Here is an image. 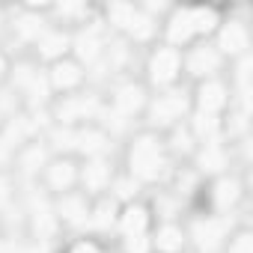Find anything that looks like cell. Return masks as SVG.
<instances>
[{"label": "cell", "mask_w": 253, "mask_h": 253, "mask_svg": "<svg viewBox=\"0 0 253 253\" xmlns=\"http://www.w3.org/2000/svg\"><path fill=\"white\" fill-rule=\"evenodd\" d=\"M229 232H232V226H229L226 214H206V217L194 220V226H191V238H194V244H197L203 253L220 250V247L226 244Z\"/></svg>", "instance_id": "9"}, {"label": "cell", "mask_w": 253, "mask_h": 253, "mask_svg": "<svg viewBox=\"0 0 253 253\" xmlns=\"http://www.w3.org/2000/svg\"><path fill=\"white\" fill-rule=\"evenodd\" d=\"M33 54H36V60L48 63V66L63 60V57H72V33H66L63 27H51L48 24L33 42Z\"/></svg>", "instance_id": "13"}, {"label": "cell", "mask_w": 253, "mask_h": 253, "mask_svg": "<svg viewBox=\"0 0 253 253\" xmlns=\"http://www.w3.org/2000/svg\"><path fill=\"white\" fill-rule=\"evenodd\" d=\"M149 223H152V214L143 203H125L119 206V214H116V226L125 238L131 235H149Z\"/></svg>", "instance_id": "19"}, {"label": "cell", "mask_w": 253, "mask_h": 253, "mask_svg": "<svg viewBox=\"0 0 253 253\" xmlns=\"http://www.w3.org/2000/svg\"><path fill=\"white\" fill-rule=\"evenodd\" d=\"M170 152H182V155H194L197 152V137H194V131H191V125H188V119L185 122H179V125H173L170 128V143H164Z\"/></svg>", "instance_id": "26"}, {"label": "cell", "mask_w": 253, "mask_h": 253, "mask_svg": "<svg viewBox=\"0 0 253 253\" xmlns=\"http://www.w3.org/2000/svg\"><path fill=\"white\" fill-rule=\"evenodd\" d=\"M98 98L86 95V92H72V95H60V101L54 104V119L63 128H81L89 125V119L98 116Z\"/></svg>", "instance_id": "7"}, {"label": "cell", "mask_w": 253, "mask_h": 253, "mask_svg": "<svg viewBox=\"0 0 253 253\" xmlns=\"http://www.w3.org/2000/svg\"><path fill=\"white\" fill-rule=\"evenodd\" d=\"M161 33H164V45L176 48V51H185L191 45H197V36H194V27H191V9L188 6H170L167 18L158 24Z\"/></svg>", "instance_id": "10"}, {"label": "cell", "mask_w": 253, "mask_h": 253, "mask_svg": "<svg viewBox=\"0 0 253 253\" xmlns=\"http://www.w3.org/2000/svg\"><path fill=\"white\" fill-rule=\"evenodd\" d=\"M191 104H194V113L197 116H223L226 107H232V89L223 78H209V81H200L194 95H191Z\"/></svg>", "instance_id": "6"}, {"label": "cell", "mask_w": 253, "mask_h": 253, "mask_svg": "<svg viewBox=\"0 0 253 253\" xmlns=\"http://www.w3.org/2000/svg\"><path fill=\"white\" fill-rule=\"evenodd\" d=\"M107 149H110V134L101 128V125L89 122V125L75 128V152H81L86 158H104Z\"/></svg>", "instance_id": "18"}, {"label": "cell", "mask_w": 253, "mask_h": 253, "mask_svg": "<svg viewBox=\"0 0 253 253\" xmlns=\"http://www.w3.org/2000/svg\"><path fill=\"white\" fill-rule=\"evenodd\" d=\"M66 253H98V247L92 244V241H86V238H81V241H75Z\"/></svg>", "instance_id": "32"}, {"label": "cell", "mask_w": 253, "mask_h": 253, "mask_svg": "<svg viewBox=\"0 0 253 253\" xmlns=\"http://www.w3.org/2000/svg\"><path fill=\"white\" fill-rule=\"evenodd\" d=\"M113 182V167L107 158H86L84 167H78V185L86 197H104Z\"/></svg>", "instance_id": "14"}, {"label": "cell", "mask_w": 253, "mask_h": 253, "mask_svg": "<svg viewBox=\"0 0 253 253\" xmlns=\"http://www.w3.org/2000/svg\"><path fill=\"white\" fill-rule=\"evenodd\" d=\"M89 197L84 191H69V194H60L54 200V217L57 223H66V226H86L89 223Z\"/></svg>", "instance_id": "15"}, {"label": "cell", "mask_w": 253, "mask_h": 253, "mask_svg": "<svg viewBox=\"0 0 253 253\" xmlns=\"http://www.w3.org/2000/svg\"><path fill=\"white\" fill-rule=\"evenodd\" d=\"M188 110H191V98L182 92V89H161L158 95H152L146 101V122H149V131H170L173 125L185 122L188 119Z\"/></svg>", "instance_id": "3"}, {"label": "cell", "mask_w": 253, "mask_h": 253, "mask_svg": "<svg viewBox=\"0 0 253 253\" xmlns=\"http://www.w3.org/2000/svg\"><path fill=\"white\" fill-rule=\"evenodd\" d=\"M12 200V179L6 173H0V211H3Z\"/></svg>", "instance_id": "31"}, {"label": "cell", "mask_w": 253, "mask_h": 253, "mask_svg": "<svg viewBox=\"0 0 253 253\" xmlns=\"http://www.w3.org/2000/svg\"><path fill=\"white\" fill-rule=\"evenodd\" d=\"M116 214H119V203L113 197H98L89 206V223L86 226H95V229L116 226Z\"/></svg>", "instance_id": "24"}, {"label": "cell", "mask_w": 253, "mask_h": 253, "mask_svg": "<svg viewBox=\"0 0 253 253\" xmlns=\"http://www.w3.org/2000/svg\"><path fill=\"white\" fill-rule=\"evenodd\" d=\"M48 161H51L48 158V146L39 143V140H30L27 146L18 149V164H21L24 173H39V170H45Z\"/></svg>", "instance_id": "25"}, {"label": "cell", "mask_w": 253, "mask_h": 253, "mask_svg": "<svg viewBox=\"0 0 253 253\" xmlns=\"http://www.w3.org/2000/svg\"><path fill=\"white\" fill-rule=\"evenodd\" d=\"M107 54V42H104V30L89 24V27H81L78 33H72V57L86 69V66H95L101 57Z\"/></svg>", "instance_id": "12"}, {"label": "cell", "mask_w": 253, "mask_h": 253, "mask_svg": "<svg viewBox=\"0 0 253 253\" xmlns=\"http://www.w3.org/2000/svg\"><path fill=\"white\" fill-rule=\"evenodd\" d=\"M45 81H48L51 92H57V95H72V92H78V89L84 86V81H86V69H84L75 57H63V60L51 63Z\"/></svg>", "instance_id": "11"}, {"label": "cell", "mask_w": 253, "mask_h": 253, "mask_svg": "<svg viewBox=\"0 0 253 253\" xmlns=\"http://www.w3.org/2000/svg\"><path fill=\"white\" fill-rule=\"evenodd\" d=\"M48 27V21L42 18V15H33V12H24V15H18V24H15V30H18V36L24 39V42H36V36L42 33Z\"/></svg>", "instance_id": "27"}, {"label": "cell", "mask_w": 253, "mask_h": 253, "mask_svg": "<svg viewBox=\"0 0 253 253\" xmlns=\"http://www.w3.org/2000/svg\"><path fill=\"white\" fill-rule=\"evenodd\" d=\"M128 176L137 182V185H149V182H158L167 167H170V155H167V146L164 140L155 134V131H140L131 137L128 143Z\"/></svg>", "instance_id": "1"}, {"label": "cell", "mask_w": 253, "mask_h": 253, "mask_svg": "<svg viewBox=\"0 0 253 253\" xmlns=\"http://www.w3.org/2000/svg\"><path fill=\"white\" fill-rule=\"evenodd\" d=\"M209 197H211L217 214H226V211H232L235 203L241 200V182H238L235 176H229V173H220V176L211 179V194H209Z\"/></svg>", "instance_id": "20"}, {"label": "cell", "mask_w": 253, "mask_h": 253, "mask_svg": "<svg viewBox=\"0 0 253 253\" xmlns=\"http://www.w3.org/2000/svg\"><path fill=\"white\" fill-rule=\"evenodd\" d=\"M42 176H45L48 191L57 194V197H60V194H69V191L78 188V164H75L69 155H57V158H51V161L45 164Z\"/></svg>", "instance_id": "16"}, {"label": "cell", "mask_w": 253, "mask_h": 253, "mask_svg": "<svg viewBox=\"0 0 253 253\" xmlns=\"http://www.w3.org/2000/svg\"><path fill=\"white\" fill-rule=\"evenodd\" d=\"M185 241H188L185 229H182L179 223L167 220V223H161V226L155 229V235L149 238V247H152L155 253H182V250H185Z\"/></svg>", "instance_id": "21"}, {"label": "cell", "mask_w": 253, "mask_h": 253, "mask_svg": "<svg viewBox=\"0 0 253 253\" xmlns=\"http://www.w3.org/2000/svg\"><path fill=\"white\" fill-rule=\"evenodd\" d=\"M220 69H223V57L214 51L211 42H197L182 51V75H191L197 84L209 78H220Z\"/></svg>", "instance_id": "8"}, {"label": "cell", "mask_w": 253, "mask_h": 253, "mask_svg": "<svg viewBox=\"0 0 253 253\" xmlns=\"http://www.w3.org/2000/svg\"><path fill=\"white\" fill-rule=\"evenodd\" d=\"M211 45H214V51L223 57V63H226V60L235 63V60L247 57V54H250V27H247V21L232 18V15L223 18L220 27H217V33L211 36Z\"/></svg>", "instance_id": "5"}, {"label": "cell", "mask_w": 253, "mask_h": 253, "mask_svg": "<svg viewBox=\"0 0 253 253\" xmlns=\"http://www.w3.org/2000/svg\"><path fill=\"white\" fill-rule=\"evenodd\" d=\"M104 18L107 27H113L131 42H152L158 36V18L146 12V6L140 3H107Z\"/></svg>", "instance_id": "2"}, {"label": "cell", "mask_w": 253, "mask_h": 253, "mask_svg": "<svg viewBox=\"0 0 253 253\" xmlns=\"http://www.w3.org/2000/svg\"><path fill=\"white\" fill-rule=\"evenodd\" d=\"M9 75H12V60L6 51H0V81H6Z\"/></svg>", "instance_id": "33"}, {"label": "cell", "mask_w": 253, "mask_h": 253, "mask_svg": "<svg viewBox=\"0 0 253 253\" xmlns=\"http://www.w3.org/2000/svg\"><path fill=\"white\" fill-rule=\"evenodd\" d=\"M188 9H191V27H194L197 42H209L223 21L220 9L217 6H188Z\"/></svg>", "instance_id": "22"}, {"label": "cell", "mask_w": 253, "mask_h": 253, "mask_svg": "<svg viewBox=\"0 0 253 253\" xmlns=\"http://www.w3.org/2000/svg\"><path fill=\"white\" fill-rule=\"evenodd\" d=\"M226 253H253V235H250V229H235V232H229V238H226Z\"/></svg>", "instance_id": "28"}, {"label": "cell", "mask_w": 253, "mask_h": 253, "mask_svg": "<svg viewBox=\"0 0 253 253\" xmlns=\"http://www.w3.org/2000/svg\"><path fill=\"white\" fill-rule=\"evenodd\" d=\"M146 78L158 89H173L182 78V51L170 45H155L146 57Z\"/></svg>", "instance_id": "4"}, {"label": "cell", "mask_w": 253, "mask_h": 253, "mask_svg": "<svg viewBox=\"0 0 253 253\" xmlns=\"http://www.w3.org/2000/svg\"><path fill=\"white\" fill-rule=\"evenodd\" d=\"M0 253H6V244H3V241H0Z\"/></svg>", "instance_id": "34"}, {"label": "cell", "mask_w": 253, "mask_h": 253, "mask_svg": "<svg viewBox=\"0 0 253 253\" xmlns=\"http://www.w3.org/2000/svg\"><path fill=\"white\" fill-rule=\"evenodd\" d=\"M110 185H113V191H116V194H113V200H122V203H134V194H137V188H140L128 173L119 176V179L113 176V182H110Z\"/></svg>", "instance_id": "29"}, {"label": "cell", "mask_w": 253, "mask_h": 253, "mask_svg": "<svg viewBox=\"0 0 253 253\" xmlns=\"http://www.w3.org/2000/svg\"><path fill=\"white\" fill-rule=\"evenodd\" d=\"M146 101H149L146 89H143L140 84L128 81V84L116 86V92H113V98H110V107H113V113H116L119 119H134L137 113L146 110Z\"/></svg>", "instance_id": "17"}, {"label": "cell", "mask_w": 253, "mask_h": 253, "mask_svg": "<svg viewBox=\"0 0 253 253\" xmlns=\"http://www.w3.org/2000/svg\"><path fill=\"white\" fill-rule=\"evenodd\" d=\"M125 250L128 253H149V235H131V238H125Z\"/></svg>", "instance_id": "30"}, {"label": "cell", "mask_w": 253, "mask_h": 253, "mask_svg": "<svg viewBox=\"0 0 253 253\" xmlns=\"http://www.w3.org/2000/svg\"><path fill=\"white\" fill-rule=\"evenodd\" d=\"M197 164L203 173H211V176H220L223 167H226V149L220 143H200L197 152H194Z\"/></svg>", "instance_id": "23"}]
</instances>
